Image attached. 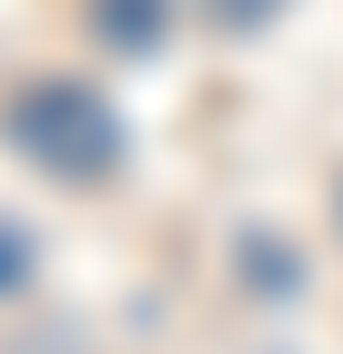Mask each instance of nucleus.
I'll use <instances>...</instances> for the list:
<instances>
[{"mask_svg":"<svg viewBox=\"0 0 343 354\" xmlns=\"http://www.w3.org/2000/svg\"><path fill=\"white\" fill-rule=\"evenodd\" d=\"M10 142H21L41 172H71V183H91V172L121 152V132H111V111L91 102L81 82H30L21 102H10Z\"/></svg>","mask_w":343,"mask_h":354,"instance_id":"nucleus-1","label":"nucleus"},{"mask_svg":"<svg viewBox=\"0 0 343 354\" xmlns=\"http://www.w3.org/2000/svg\"><path fill=\"white\" fill-rule=\"evenodd\" d=\"M192 10H202V21H222V30H242V21H263L273 0H192Z\"/></svg>","mask_w":343,"mask_h":354,"instance_id":"nucleus-2","label":"nucleus"},{"mask_svg":"<svg viewBox=\"0 0 343 354\" xmlns=\"http://www.w3.org/2000/svg\"><path fill=\"white\" fill-rule=\"evenodd\" d=\"M333 223H343V183H333Z\"/></svg>","mask_w":343,"mask_h":354,"instance_id":"nucleus-3","label":"nucleus"}]
</instances>
